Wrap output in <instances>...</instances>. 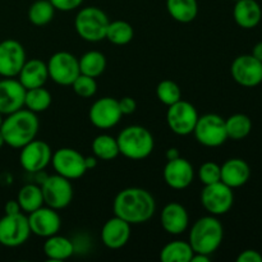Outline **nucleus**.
Returning <instances> with one entry per match:
<instances>
[{
	"instance_id": "1",
	"label": "nucleus",
	"mask_w": 262,
	"mask_h": 262,
	"mask_svg": "<svg viewBox=\"0 0 262 262\" xmlns=\"http://www.w3.org/2000/svg\"><path fill=\"white\" fill-rule=\"evenodd\" d=\"M115 216L120 217L130 225L147 223L156 211V201L147 189L129 187L115 196L113 202Z\"/></svg>"
},
{
	"instance_id": "2",
	"label": "nucleus",
	"mask_w": 262,
	"mask_h": 262,
	"mask_svg": "<svg viewBox=\"0 0 262 262\" xmlns=\"http://www.w3.org/2000/svg\"><path fill=\"white\" fill-rule=\"evenodd\" d=\"M40 128V122L36 113L28 109H19L8 114L3 119L0 132L3 133L5 145L13 148H22L32 140H35Z\"/></svg>"
},
{
	"instance_id": "3",
	"label": "nucleus",
	"mask_w": 262,
	"mask_h": 262,
	"mask_svg": "<svg viewBox=\"0 0 262 262\" xmlns=\"http://www.w3.org/2000/svg\"><path fill=\"white\" fill-rule=\"evenodd\" d=\"M224 239V228L214 215L200 217L189 230V245L194 253L211 256Z\"/></svg>"
},
{
	"instance_id": "4",
	"label": "nucleus",
	"mask_w": 262,
	"mask_h": 262,
	"mask_svg": "<svg viewBox=\"0 0 262 262\" xmlns=\"http://www.w3.org/2000/svg\"><path fill=\"white\" fill-rule=\"evenodd\" d=\"M119 154L129 160H145L155 147L154 136L142 125H129L119 133L117 138Z\"/></svg>"
},
{
	"instance_id": "5",
	"label": "nucleus",
	"mask_w": 262,
	"mask_h": 262,
	"mask_svg": "<svg viewBox=\"0 0 262 262\" xmlns=\"http://www.w3.org/2000/svg\"><path fill=\"white\" fill-rule=\"evenodd\" d=\"M110 20L104 10L96 7L82 8L74 18V28L81 38L89 42H99L106 36Z\"/></svg>"
},
{
	"instance_id": "6",
	"label": "nucleus",
	"mask_w": 262,
	"mask_h": 262,
	"mask_svg": "<svg viewBox=\"0 0 262 262\" xmlns=\"http://www.w3.org/2000/svg\"><path fill=\"white\" fill-rule=\"evenodd\" d=\"M193 135L200 145L205 147H219L228 140L225 119L212 113L199 117Z\"/></svg>"
},
{
	"instance_id": "7",
	"label": "nucleus",
	"mask_w": 262,
	"mask_h": 262,
	"mask_svg": "<svg viewBox=\"0 0 262 262\" xmlns=\"http://www.w3.org/2000/svg\"><path fill=\"white\" fill-rule=\"evenodd\" d=\"M31 235L28 217L25 212L7 215L0 219V245L14 248L25 245Z\"/></svg>"
},
{
	"instance_id": "8",
	"label": "nucleus",
	"mask_w": 262,
	"mask_h": 262,
	"mask_svg": "<svg viewBox=\"0 0 262 262\" xmlns=\"http://www.w3.org/2000/svg\"><path fill=\"white\" fill-rule=\"evenodd\" d=\"M43 196V205L54 210H63L73 200V187L69 179L54 174L48 177L41 184Z\"/></svg>"
},
{
	"instance_id": "9",
	"label": "nucleus",
	"mask_w": 262,
	"mask_h": 262,
	"mask_svg": "<svg viewBox=\"0 0 262 262\" xmlns=\"http://www.w3.org/2000/svg\"><path fill=\"white\" fill-rule=\"evenodd\" d=\"M46 64L49 78L60 86H71L74 79L81 74L78 58L68 51H58L53 54Z\"/></svg>"
},
{
	"instance_id": "10",
	"label": "nucleus",
	"mask_w": 262,
	"mask_h": 262,
	"mask_svg": "<svg viewBox=\"0 0 262 262\" xmlns=\"http://www.w3.org/2000/svg\"><path fill=\"white\" fill-rule=\"evenodd\" d=\"M201 204L204 209L214 216H220L230 211L234 204L233 188L222 181L205 186L201 192Z\"/></svg>"
},
{
	"instance_id": "11",
	"label": "nucleus",
	"mask_w": 262,
	"mask_h": 262,
	"mask_svg": "<svg viewBox=\"0 0 262 262\" xmlns=\"http://www.w3.org/2000/svg\"><path fill=\"white\" fill-rule=\"evenodd\" d=\"M197 109L188 101L179 100L176 104L168 106L166 123L173 133L178 136H188L193 133L199 120Z\"/></svg>"
},
{
	"instance_id": "12",
	"label": "nucleus",
	"mask_w": 262,
	"mask_h": 262,
	"mask_svg": "<svg viewBox=\"0 0 262 262\" xmlns=\"http://www.w3.org/2000/svg\"><path fill=\"white\" fill-rule=\"evenodd\" d=\"M51 165L56 174L69 181L79 179L87 171L84 156L71 147H63L55 151L51 158Z\"/></svg>"
},
{
	"instance_id": "13",
	"label": "nucleus",
	"mask_w": 262,
	"mask_h": 262,
	"mask_svg": "<svg viewBox=\"0 0 262 262\" xmlns=\"http://www.w3.org/2000/svg\"><path fill=\"white\" fill-rule=\"evenodd\" d=\"M19 150L20 166L28 173H38L51 164L53 151L45 141L35 138Z\"/></svg>"
},
{
	"instance_id": "14",
	"label": "nucleus",
	"mask_w": 262,
	"mask_h": 262,
	"mask_svg": "<svg viewBox=\"0 0 262 262\" xmlns=\"http://www.w3.org/2000/svg\"><path fill=\"white\" fill-rule=\"evenodd\" d=\"M26 50L22 43L13 38L0 42V76L14 78L26 63Z\"/></svg>"
},
{
	"instance_id": "15",
	"label": "nucleus",
	"mask_w": 262,
	"mask_h": 262,
	"mask_svg": "<svg viewBox=\"0 0 262 262\" xmlns=\"http://www.w3.org/2000/svg\"><path fill=\"white\" fill-rule=\"evenodd\" d=\"M122 117L118 100L114 97H101L96 100L89 112L90 122L99 129H110L115 127Z\"/></svg>"
},
{
	"instance_id": "16",
	"label": "nucleus",
	"mask_w": 262,
	"mask_h": 262,
	"mask_svg": "<svg viewBox=\"0 0 262 262\" xmlns=\"http://www.w3.org/2000/svg\"><path fill=\"white\" fill-rule=\"evenodd\" d=\"M233 79L243 87H256L262 82V61L255 56L239 55L233 60L230 67Z\"/></svg>"
},
{
	"instance_id": "17",
	"label": "nucleus",
	"mask_w": 262,
	"mask_h": 262,
	"mask_svg": "<svg viewBox=\"0 0 262 262\" xmlns=\"http://www.w3.org/2000/svg\"><path fill=\"white\" fill-rule=\"evenodd\" d=\"M28 224H30L31 234L41 238H48L56 234L60 230L61 219L58 210L49 206H41L35 211L28 214Z\"/></svg>"
},
{
	"instance_id": "18",
	"label": "nucleus",
	"mask_w": 262,
	"mask_h": 262,
	"mask_svg": "<svg viewBox=\"0 0 262 262\" xmlns=\"http://www.w3.org/2000/svg\"><path fill=\"white\" fill-rule=\"evenodd\" d=\"M164 181L170 188L182 191L188 188L194 179L193 165L187 159L179 156L174 160H168L163 171Z\"/></svg>"
},
{
	"instance_id": "19",
	"label": "nucleus",
	"mask_w": 262,
	"mask_h": 262,
	"mask_svg": "<svg viewBox=\"0 0 262 262\" xmlns=\"http://www.w3.org/2000/svg\"><path fill=\"white\" fill-rule=\"evenodd\" d=\"M26 91L27 90L18 79H0V113L8 115L25 107Z\"/></svg>"
},
{
	"instance_id": "20",
	"label": "nucleus",
	"mask_w": 262,
	"mask_h": 262,
	"mask_svg": "<svg viewBox=\"0 0 262 262\" xmlns=\"http://www.w3.org/2000/svg\"><path fill=\"white\" fill-rule=\"evenodd\" d=\"M130 238V224L115 216L106 220L101 229V241L105 247L119 250L128 243Z\"/></svg>"
},
{
	"instance_id": "21",
	"label": "nucleus",
	"mask_w": 262,
	"mask_h": 262,
	"mask_svg": "<svg viewBox=\"0 0 262 262\" xmlns=\"http://www.w3.org/2000/svg\"><path fill=\"white\" fill-rule=\"evenodd\" d=\"M160 223L163 229L168 234L179 235L188 229L189 216L186 207L178 202L165 205L161 211Z\"/></svg>"
},
{
	"instance_id": "22",
	"label": "nucleus",
	"mask_w": 262,
	"mask_h": 262,
	"mask_svg": "<svg viewBox=\"0 0 262 262\" xmlns=\"http://www.w3.org/2000/svg\"><path fill=\"white\" fill-rule=\"evenodd\" d=\"M220 181L230 188H239L245 186L251 177V168L243 159H229L220 166Z\"/></svg>"
},
{
	"instance_id": "23",
	"label": "nucleus",
	"mask_w": 262,
	"mask_h": 262,
	"mask_svg": "<svg viewBox=\"0 0 262 262\" xmlns=\"http://www.w3.org/2000/svg\"><path fill=\"white\" fill-rule=\"evenodd\" d=\"M17 77L26 90L43 86L49 79L48 64L40 59H28Z\"/></svg>"
},
{
	"instance_id": "24",
	"label": "nucleus",
	"mask_w": 262,
	"mask_h": 262,
	"mask_svg": "<svg viewBox=\"0 0 262 262\" xmlns=\"http://www.w3.org/2000/svg\"><path fill=\"white\" fill-rule=\"evenodd\" d=\"M233 18L239 27L251 30L261 22L262 9L256 0H238L233 8Z\"/></svg>"
},
{
	"instance_id": "25",
	"label": "nucleus",
	"mask_w": 262,
	"mask_h": 262,
	"mask_svg": "<svg viewBox=\"0 0 262 262\" xmlns=\"http://www.w3.org/2000/svg\"><path fill=\"white\" fill-rule=\"evenodd\" d=\"M43 253L50 261L61 262L71 258L74 253V245L67 237L59 235L58 233L46 238L43 243Z\"/></svg>"
},
{
	"instance_id": "26",
	"label": "nucleus",
	"mask_w": 262,
	"mask_h": 262,
	"mask_svg": "<svg viewBox=\"0 0 262 262\" xmlns=\"http://www.w3.org/2000/svg\"><path fill=\"white\" fill-rule=\"evenodd\" d=\"M166 10L174 20L189 23L199 14L197 0H166Z\"/></svg>"
},
{
	"instance_id": "27",
	"label": "nucleus",
	"mask_w": 262,
	"mask_h": 262,
	"mask_svg": "<svg viewBox=\"0 0 262 262\" xmlns=\"http://www.w3.org/2000/svg\"><path fill=\"white\" fill-rule=\"evenodd\" d=\"M18 204L25 214L35 211L38 207L43 206V196L41 186L37 184H26L18 192Z\"/></svg>"
},
{
	"instance_id": "28",
	"label": "nucleus",
	"mask_w": 262,
	"mask_h": 262,
	"mask_svg": "<svg viewBox=\"0 0 262 262\" xmlns=\"http://www.w3.org/2000/svg\"><path fill=\"white\" fill-rule=\"evenodd\" d=\"M78 61L81 74H86L94 78L101 76L106 69V58L97 50L87 51L78 59Z\"/></svg>"
},
{
	"instance_id": "29",
	"label": "nucleus",
	"mask_w": 262,
	"mask_h": 262,
	"mask_svg": "<svg viewBox=\"0 0 262 262\" xmlns=\"http://www.w3.org/2000/svg\"><path fill=\"white\" fill-rule=\"evenodd\" d=\"M193 253L189 242L173 241L163 247L160 260L163 262H191Z\"/></svg>"
},
{
	"instance_id": "30",
	"label": "nucleus",
	"mask_w": 262,
	"mask_h": 262,
	"mask_svg": "<svg viewBox=\"0 0 262 262\" xmlns=\"http://www.w3.org/2000/svg\"><path fill=\"white\" fill-rule=\"evenodd\" d=\"M92 152L97 159L104 161H112L119 155V146L117 138L109 135H99L92 141Z\"/></svg>"
},
{
	"instance_id": "31",
	"label": "nucleus",
	"mask_w": 262,
	"mask_h": 262,
	"mask_svg": "<svg viewBox=\"0 0 262 262\" xmlns=\"http://www.w3.org/2000/svg\"><path fill=\"white\" fill-rule=\"evenodd\" d=\"M228 138L241 141L247 137L252 130V122L246 114H233L225 119Z\"/></svg>"
},
{
	"instance_id": "32",
	"label": "nucleus",
	"mask_w": 262,
	"mask_h": 262,
	"mask_svg": "<svg viewBox=\"0 0 262 262\" xmlns=\"http://www.w3.org/2000/svg\"><path fill=\"white\" fill-rule=\"evenodd\" d=\"M133 36H135V31L130 23L125 20H113L107 26L105 38L114 45L123 46L129 43L133 40Z\"/></svg>"
},
{
	"instance_id": "33",
	"label": "nucleus",
	"mask_w": 262,
	"mask_h": 262,
	"mask_svg": "<svg viewBox=\"0 0 262 262\" xmlns=\"http://www.w3.org/2000/svg\"><path fill=\"white\" fill-rule=\"evenodd\" d=\"M55 14V8L50 0H36L28 9V19L33 26L43 27L53 20Z\"/></svg>"
},
{
	"instance_id": "34",
	"label": "nucleus",
	"mask_w": 262,
	"mask_h": 262,
	"mask_svg": "<svg viewBox=\"0 0 262 262\" xmlns=\"http://www.w3.org/2000/svg\"><path fill=\"white\" fill-rule=\"evenodd\" d=\"M53 97L51 94L43 86L36 87V89H30L26 91L25 97V106L26 109L31 110L33 113H42L49 109L51 105Z\"/></svg>"
},
{
	"instance_id": "35",
	"label": "nucleus",
	"mask_w": 262,
	"mask_h": 262,
	"mask_svg": "<svg viewBox=\"0 0 262 262\" xmlns=\"http://www.w3.org/2000/svg\"><path fill=\"white\" fill-rule=\"evenodd\" d=\"M156 96L161 104L170 106L182 100L181 87L171 79H164V81L159 82L158 87H156Z\"/></svg>"
},
{
	"instance_id": "36",
	"label": "nucleus",
	"mask_w": 262,
	"mask_h": 262,
	"mask_svg": "<svg viewBox=\"0 0 262 262\" xmlns=\"http://www.w3.org/2000/svg\"><path fill=\"white\" fill-rule=\"evenodd\" d=\"M71 86L73 91L76 92V95H78L79 97H83V99H90L97 91L96 78L86 76V74H79Z\"/></svg>"
},
{
	"instance_id": "37",
	"label": "nucleus",
	"mask_w": 262,
	"mask_h": 262,
	"mask_svg": "<svg viewBox=\"0 0 262 262\" xmlns=\"http://www.w3.org/2000/svg\"><path fill=\"white\" fill-rule=\"evenodd\" d=\"M220 178H222V171H220V165H217L216 163L206 161L200 166L199 179L204 186L220 182Z\"/></svg>"
},
{
	"instance_id": "38",
	"label": "nucleus",
	"mask_w": 262,
	"mask_h": 262,
	"mask_svg": "<svg viewBox=\"0 0 262 262\" xmlns=\"http://www.w3.org/2000/svg\"><path fill=\"white\" fill-rule=\"evenodd\" d=\"M55 10L60 12H71V10L77 9L82 5L83 0H50Z\"/></svg>"
},
{
	"instance_id": "39",
	"label": "nucleus",
	"mask_w": 262,
	"mask_h": 262,
	"mask_svg": "<svg viewBox=\"0 0 262 262\" xmlns=\"http://www.w3.org/2000/svg\"><path fill=\"white\" fill-rule=\"evenodd\" d=\"M118 104H119L120 112H122L123 115H130L136 112L137 109V102L133 97L124 96L120 100H118Z\"/></svg>"
},
{
	"instance_id": "40",
	"label": "nucleus",
	"mask_w": 262,
	"mask_h": 262,
	"mask_svg": "<svg viewBox=\"0 0 262 262\" xmlns=\"http://www.w3.org/2000/svg\"><path fill=\"white\" fill-rule=\"evenodd\" d=\"M237 262H262V256L256 250H246L239 253Z\"/></svg>"
},
{
	"instance_id": "41",
	"label": "nucleus",
	"mask_w": 262,
	"mask_h": 262,
	"mask_svg": "<svg viewBox=\"0 0 262 262\" xmlns=\"http://www.w3.org/2000/svg\"><path fill=\"white\" fill-rule=\"evenodd\" d=\"M4 211L7 215H13L18 214V212H22V210H20V206L17 200H10V201H8L5 204Z\"/></svg>"
},
{
	"instance_id": "42",
	"label": "nucleus",
	"mask_w": 262,
	"mask_h": 262,
	"mask_svg": "<svg viewBox=\"0 0 262 262\" xmlns=\"http://www.w3.org/2000/svg\"><path fill=\"white\" fill-rule=\"evenodd\" d=\"M179 156H181V152H179L178 148H176V147L168 148L165 152L166 160H174V159H178Z\"/></svg>"
},
{
	"instance_id": "43",
	"label": "nucleus",
	"mask_w": 262,
	"mask_h": 262,
	"mask_svg": "<svg viewBox=\"0 0 262 262\" xmlns=\"http://www.w3.org/2000/svg\"><path fill=\"white\" fill-rule=\"evenodd\" d=\"M84 164H86L87 170H92L97 166V158L96 156H87L84 158Z\"/></svg>"
},
{
	"instance_id": "44",
	"label": "nucleus",
	"mask_w": 262,
	"mask_h": 262,
	"mask_svg": "<svg viewBox=\"0 0 262 262\" xmlns=\"http://www.w3.org/2000/svg\"><path fill=\"white\" fill-rule=\"evenodd\" d=\"M252 55L255 56L257 60L262 61V41H261V42H257L255 46H253Z\"/></svg>"
},
{
	"instance_id": "45",
	"label": "nucleus",
	"mask_w": 262,
	"mask_h": 262,
	"mask_svg": "<svg viewBox=\"0 0 262 262\" xmlns=\"http://www.w3.org/2000/svg\"><path fill=\"white\" fill-rule=\"evenodd\" d=\"M210 255H204V253H193L191 262H209Z\"/></svg>"
},
{
	"instance_id": "46",
	"label": "nucleus",
	"mask_w": 262,
	"mask_h": 262,
	"mask_svg": "<svg viewBox=\"0 0 262 262\" xmlns=\"http://www.w3.org/2000/svg\"><path fill=\"white\" fill-rule=\"evenodd\" d=\"M5 145V141H4V137H3V133L0 132V148L3 147V146Z\"/></svg>"
},
{
	"instance_id": "47",
	"label": "nucleus",
	"mask_w": 262,
	"mask_h": 262,
	"mask_svg": "<svg viewBox=\"0 0 262 262\" xmlns=\"http://www.w3.org/2000/svg\"><path fill=\"white\" fill-rule=\"evenodd\" d=\"M2 123H3V114L0 113V127H2Z\"/></svg>"
},
{
	"instance_id": "48",
	"label": "nucleus",
	"mask_w": 262,
	"mask_h": 262,
	"mask_svg": "<svg viewBox=\"0 0 262 262\" xmlns=\"http://www.w3.org/2000/svg\"><path fill=\"white\" fill-rule=\"evenodd\" d=\"M233 2H238V0H233Z\"/></svg>"
}]
</instances>
